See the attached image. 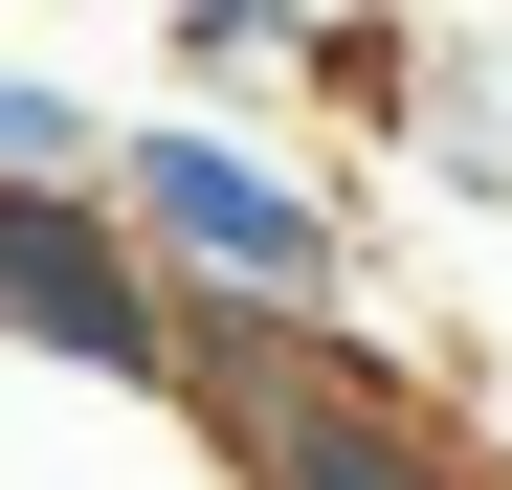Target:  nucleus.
<instances>
[{
    "instance_id": "obj_4",
    "label": "nucleus",
    "mask_w": 512,
    "mask_h": 490,
    "mask_svg": "<svg viewBox=\"0 0 512 490\" xmlns=\"http://www.w3.org/2000/svg\"><path fill=\"white\" fill-rule=\"evenodd\" d=\"M90 156H112V134H90V90H45V67H0V179H90Z\"/></svg>"
},
{
    "instance_id": "obj_1",
    "label": "nucleus",
    "mask_w": 512,
    "mask_h": 490,
    "mask_svg": "<svg viewBox=\"0 0 512 490\" xmlns=\"http://www.w3.org/2000/svg\"><path fill=\"white\" fill-rule=\"evenodd\" d=\"M156 401L201 424L223 490H468V446L401 401L379 335H334V312H245V290H179V357Z\"/></svg>"
},
{
    "instance_id": "obj_2",
    "label": "nucleus",
    "mask_w": 512,
    "mask_h": 490,
    "mask_svg": "<svg viewBox=\"0 0 512 490\" xmlns=\"http://www.w3.org/2000/svg\"><path fill=\"white\" fill-rule=\"evenodd\" d=\"M90 201L134 223V268L156 290H245V312H334L357 290V223H334V179H290L268 134H223V112H156L90 156Z\"/></svg>"
},
{
    "instance_id": "obj_3",
    "label": "nucleus",
    "mask_w": 512,
    "mask_h": 490,
    "mask_svg": "<svg viewBox=\"0 0 512 490\" xmlns=\"http://www.w3.org/2000/svg\"><path fill=\"white\" fill-rule=\"evenodd\" d=\"M0 357H45V379H134L179 357V290L134 268V223L90 179H0Z\"/></svg>"
}]
</instances>
